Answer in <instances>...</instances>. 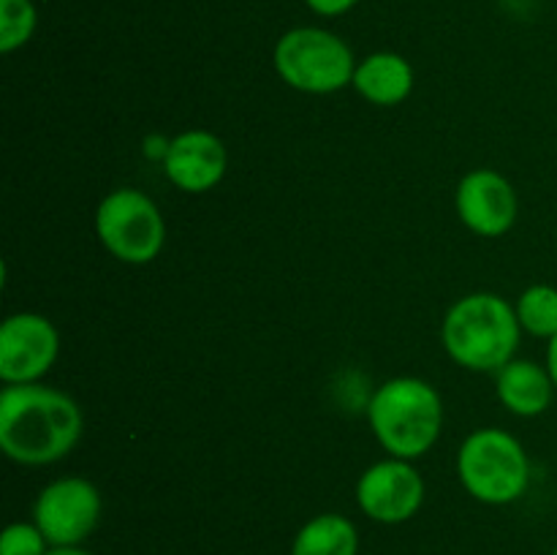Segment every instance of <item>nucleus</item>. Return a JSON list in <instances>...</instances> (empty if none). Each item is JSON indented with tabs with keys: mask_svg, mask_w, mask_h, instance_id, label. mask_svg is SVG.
<instances>
[{
	"mask_svg": "<svg viewBox=\"0 0 557 555\" xmlns=\"http://www.w3.org/2000/svg\"><path fill=\"white\" fill-rule=\"evenodd\" d=\"M354 87L362 98L379 107H395L413 90V69L395 52H375L354 71Z\"/></svg>",
	"mask_w": 557,
	"mask_h": 555,
	"instance_id": "nucleus-13",
	"label": "nucleus"
},
{
	"mask_svg": "<svg viewBox=\"0 0 557 555\" xmlns=\"http://www.w3.org/2000/svg\"><path fill=\"white\" fill-rule=\"evenodd\" d=\"M553 375L547 365L531 359H511L498 370V397L517 417H539L553 403Z\"/></svg>",
	"mask_w": 557,
	"mask_h": 555,
	"instance_id": "nucleus-12",
	"label": "nucleus"
},
{
	"mask_svg": "<svg viewBox=\"0 0 557 555\" xmlns=\"http://www.w3.org/2000/svg\"><path fill=\"white\" fill-rule=\"evenodd\" d=\"M553 555H557V547H555V553H553Z\"/></svg>",
	"mask_w": 557,
	"mask_h": 555,
	"instance_id": "nucleus-21",
	"label": "nucleus"
},
{
	"mask_svg": "<svg viewBox=\"0 0 557 555\" xmlns=\"http://www.w3.org/2000/svg\"><path fill=\"white\" fill-rule=\"evenodd\" d=\"M79 406L54 386L9 384L0 392V446L22 466H49L82 439Z\"/></svg>",
	"mask_w": 557,
	"mask_h": 555,
	"instance_id": "nucleus-1",
	"label": "nucleus"
},
{
	"mask_svg": "<svg viewBox=\"0 0 557 555\" xmlns=\"http://www.w3.org/2000/svg\"><path fill=\"white\" fill-rule=\"evenodd\" d=\"M272 63L288 87L313 96L343 90L357 71L351 47L324 27H294L283 33Z\"/></svg>",
	"mask_w": 557,
	"mask_h": 555,
	"instance_id": "nucleus-5",
	"label": "nucleus"
},
{
	"mask_svg": "<svg viewBox=\"0 0 557 555\" xmlns=\"http://www.w3.org/2000/svg\"><path fill=\"white\" fill-rule=\"evenodd\" d=\"M517 319L525 332L536 337L557 335V288L555 286H531L517 299Z\"/></svg>",
	"mask_w": 557,
	"mask_h": 555,
	"instance_id": "nucleus-15",
	"label": "nucleus"
},
{
	"mask_svg": "<svg viewBox=\"0 0 557 555\" xmlns=\"http://www.w3.org/2000/svg\"><path fill=\"white\" fill-rule=\"evenodd\" d=\"M375 439L392 457L413 460L433 449L441 435L444 408L435 386L428 381L400 375L375 390L368 408Z\"/></svg>",
	"mask_w": 557,
	"mask_h": 555,
	"instance_id": "nucleus-3",
	"label": "nucleus"
},
{
	"mask_svg": "<svg viewBox=\"0 0 557 555\" xmlns=\"http://www.w3.org/2000/svg\"><path fill=\"white\" fill-rule=\"evenodd\" d=\"M58 351V330L47 316H9L0 326V379L5 384H33L52 368Z\"/></svg>",
	"mask_w": 557,
	"mask_h": 555,
	"instance_id": "nucleus-8",
	"label": "nucleus"
},
{
	"mask_svg": "<svg viewBox=\"0 0 557 555\" xmlns=\"http://www.w3.org/2000/svg\"><path fill=\"white\" fill-rule=\"evenodd\" d=\"M101 520V493L82 477L54 479L33 504V522L52 547H79Z\"/></svg>",
	"mask_w": 557,
	"mask_h": 555,
	"instance_id": "nucleus-7",
	"label": "nucleus"
},
{
	"mask_svg": "<svg viewBox=\"0 0 557 555\" xmlns=\"http://www.w3.org/2000/svg\"><path fill=\"white\" fill-rule=\"evenodd\" d=\"M517 194L506 177L493 169H476L457 185V212L471 232L500 237L517 221Z\"/></svg>",
	"mask_w": 557,
	"mask_h": 555,
	"instance_id": "nucleus-10",
	"label": "nucleus"
},
{
	"mask_svg": "<svg viewBox=\"0 0 557 555\" xmlns=\"http://www.w3.org/2000/svg\"><path fill=\"white\" fill-rule=\"evenodd\" d=\"M424 501V482L408 460L392 457L370 466L357 482V504L370 520L397 526L411 520Z\"/></svg>",
	"mask_w": 557,
	"mask_h": 555,
	"instance_id": "nucleus-9",
	"label": "nucleus"
},
{
	"mask_svg": "<svg viewBox=\"0 0 557 555\" xmlns=\"http://www.w3.org/2000/svg\"><path fill=\"white\" fill-rule=\"evenodd\" d=\"M310 5V11L321 16H341L346 11H351L359 0H305Z\"/></svg>",
	"mask_w": 557,
	"mask_h": 555,
	"instance_id": "nucleus-18",
	"label": "nucleus"
},
{
	"mask_svg": "<svg viewBox=\"0 0 557 555\" xmlns=\"http://www.w3.org/2000/svg\"><path fill=\"white\" fill-rule=\"evenodd\" d=\"M359 553V533L348 517L319 515L305 522L294 536L292 555H357Z\"/></svg>",
	"mask_w": 557,
	"mask_h": 555,
	"instance_id": "nucleus-14",
	"label": "nucleus"
},
{
	"mask_svg": "<svg viewBox=\"0 0 557 555\" xmlns=\"http://www.w3.org/2000/svg\"><path fill=\"white\" fill-rule=\"evenodd\" d=\"M517 310L498 294H468L457 299L444 319V346L468 370H495L515 359L520 343Z\"/></svg>",
	"mask_w": 557,
	"mask_h": 555,
	"instance_id": "nucleus-2",
	"label": "nucleus"
},
{
	"mask_svg": "<svg viewBox=\"0 0 557 555\" xmlns=\"http://www.w3.org/2000/svg\"><path fill=\"white\" fill-rule=\"evenodd\" d=\"M547 370L553 375V384L557 390V335L549 337V346H547Z\"/></svg>",
	"mask_w": 557,
	"mask_h": 555,
	"instance_id": "nucleus-19",
	"label": "nucleus"
},
{
	"mask_svg": "<svg viewBox=\"0 0 557 555\" xmlns=\"http://www.w3.org/2000/svg\"><path fill=\"white\" fill-rule=\"evenodd\" d=\"M457 473L473 498L500 506L525 493L531 482V462L515 435L498 428H484L462 441Z\"/></svg>",
	"mask_w": 557,
	"mask_h": 555,
	"instance_id": "nucleus-4",
	"label": "nucleus"
},
{
	"mask_svg": "<svg viewBox=\"0 0 557 555\" xmlns=\"http://www.w3.org/2000/svg\"><path fill=\"white\" fill-rule=\"evenodd\" d=\"M47 555H92L82 547H52Z\"/></svg>",
	"mask_w": 557,
	"mask_h": 555,
	"instance_id": "nucleus-20",
	"label": "nucleus"
},
{
	"mask_svg": "<svg viewBox=\"0 0 557 555\" xmlns=\"http://www.w3.org/2000/svg\"><path fill=\"white\" fill-rule=\"evenodd\" d=\"M52 544L36 522H11L0 536V555H47Z\"/></svg>",
	"mask_w": 557,
	"mask_h": 555,
	"instance_id": "nucleus-17",
	"label": "nucleus"
},
{
	"mask_svg": "<svg viewBox=\"0 0 557 555\" xmlns=\"http://www.w3.org/2000/svg\"><path fill=\"white\" fill-rule=\"evenodd\" d=\"M96 232L103 248L125 264H147L166 239L156 201L134 188H117L98 205Z\"/></svg>",
	"mask_w": 557,
	"mask_h": 555,
	"instance_id": "nucleus-6",
	"label": "nucleus"
},
{
	"mask_svg": "<svg viewBox=\"0 0 557 555\" xmlns=\"http://www.w3.org/2000/svg\"><path fill=\"white\" fill-rule=\"evenodd\" d=\"M36 5L33 0H0V52L11 54L25 47L36 30Z\"/></svg>",
	"mask_w": 557,
	"mask_h": 555,
	"instance_id": "nucleus-16",
	"label": "nucleus"
},
{
	"mask_svg": "<svg viewBox=\"0 0 557 555\" xmlns=\"http://www.w3.org/2000/svg\"><path fill=\"white\" fill-rule=\"evenodd\" d=\"M163 172L180 190L205 194L226 174V147L210 131H185L166 147Z\"/></svg>",
	"mask_w": 557,
	"mask_h": 555,
	"instance_id": "nucleus-11",
	"label": "nucleus"
}]
</instances>
